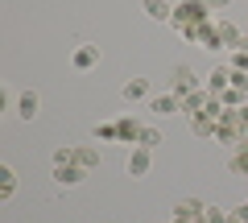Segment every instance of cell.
I'll return each mask as SVG.
<instances>
[{
	"label": "cell",
	"instance_id": "obj_1",
	"mask_svg": "<svg viewBox=\"0 0 248 223\" xmlns=\"http://www.w3.org/2000/svg\"><path fill=\"white\" fill-rule=\"evenodd\" d=\"M207 13H211V9H207V0H182V4L174 9V21H170V25L186 37L195 25H207Z\"/></svg>",
	"mask_w": 248,
	"mask_h": 223
},
{
	"label": "cell",
	"instance_id": "obj_2",
	"mask_svg": "<svg viewBox=\"0 0 248 223\" xmlns=\"http://www.w3.org/2000/svg\"><path fill=\"white\" fill-rule=\"evenodd\" d=\"M170 83H174V91L170 95H190V91H199V79H195V71L190 66H174V74H170Z\"/></svg>",
	"mask_w": 248,
	"mask_h": 223
},
{
	"label": "cell",
	"instance_id": "obj_3",
	"mask_svg": "<svg viewBox=\"0 0 248 223\" xmlns=\"http://www.w3.org/2000/svg\"><path fill=\"white\" fill-rule=\"evenodd\" d=\"M153 165V149H145V145H137L133 153H128V178H145Z\"/></svg>",
	"mask_w": 248,
	"mask_h": 223
},
{
	"label": "cell",
	"instance_id": "obj_4",
	"mask_svg": "<svg viewBox=\"0 0 248 223\" xmlns=\"http://www.w3.org/2000/svg\"><path fill=\"white\" fill-rule=\"evenodd\" d=\"M186 37H190V42H199L203 50H223V45H219V25H211V21H207V25H195Z\"/></svg>",
	"mask_w": 248,
	"mask_h": 223
},
{
	"label": "cell",
	"instance_id": "obj_5",
	"mask_svg": "<svg viewBox=\"0 0 248 223\" xmlns=\"http://www.w3.org/2000/svg\"><path fill=\"white\" fill-rule=\"evenodd\" d=\"M83 178H87V170H83L79 161H66V165H54V182H58V186H79Z\"/></svg>",
	"mask_w": 248,
	"mask_h": 223
},
{
	"label": "cell",
	"instance_id": "obj_6",
	"mask_svg": "<svg viewBox=\"0 0 248 223\" xmlns=\"http://www.w3.org/2000/svg\"><path fill=\"white\" fill-rule=\"evenodd\" d=\"M37 107H42L37 91H21V95H17V116H21V120H33V116H37Z\"/></svg>",
	"mask_w": 248,
	"mask_h": 223
},
{
	"label": "cell",
	"instance_id": "obj_7",
	"mask_svg": "<svg viewBox=\"0 0 248 223\" xmlns=\"http://www.w3.org/2000/svg\"><path fill=\"white\" fill-rule=\"evenodd\" d=\"M228 87H232V66H215L211 79H207V91H211V95H223Z\"/></svg>",
	"mask_w": 248,
	"mask_h": 223
},
{
	"label": "cell",
	"instance_id": "obj_8",
	"mask_svg": "<svg viewBox=\"0 0 248 223\" xmlns=\"http://www.w3.org/2000/svg\"><path fill=\"white\" fill-rule=\"evenodd\" d=\"M141 9L149 13L153 21H161V25H166V21H174V9H170L166 0H141Z\"/></svg>",
	"mask_w": 248,
	"mask_h": 223
},
{
	"label": "cell",
	"instance_id": "obj_9",
	"mask_svg": "<svg viewBox=\"0 0 248 223\" xmlns=\"http://www.w3.org/2000/svg\"><path fill=\"white\" fill-rule=\"evenodd\" d=\"M240 42H244L240 29L232 25V21H219V45H223V50H240Z\"/></svg>",
	"mask_w": 248,
	"mask_h": 223
},
{
	"label": "cell",
	"instance_id": "obj_10",
	"mask_svg": "<svg viewBox=\"0 0 248 223\" xmlns=\"http://www.w3.org/2000/svg\"><path fill=\"white\" fill-rule=\"evenodd\" d=\"M203 211H207V207L199 203V198H182V203L174 207V215H178V219H203Z\"/></svg>",
	"mask_w": 248,
	"mask_h": 223
},
{
	"label": "cell",
	"instance_id": "obj_11",
	"mask_svg": "<svg viewBox=\"0 0 248 223\" xmlns=\"http://www.w3.org/2000/svg\"><path fill=\"white\" fill-rule=\"evenodd\" d=\"M95 62H99V45H79V50H75V66H79V71H91Z\"/></svg>",
	"mask_w": 248,
	"mask_h": 223
},
{
	"label": "cell",
	"instance_id": "obj_12",
	"mask_svg": "<svg viewBox=\"0 0 248 223\" xmlns=\"http://www.w3.org/2000/svg\"><path fill=\"white\" fill-rule=\"evenodd\" d=\"M149 95V79H128L124 83V99H128V104H137V99H145Z\"/></svg>",
	"mask_w": 248,
	"mask_h": 223
},
{
	"label": "cell",
	"instance_id": "obj_13",
	"mask_svg": "<svg viewBox=\"0 0 248 223\" xmlns=\"http://www.w3.org/2000/svg\"><path fill=\"white\" fill-rule=\"evenodd\" d=\"M75 161H79L83 170H95V165H99V149H91V145H75Z\"/></svg>",
	"mask_w": 248,
	"mask_h": 223
},
{
	"label": "cell",
	"instance_id": "obj_14",
	"mask_svg": "<svg viewBox=\"0 0 248 223\" xmlns=\"http://www.w3.org/2000/svg\"><path fill=\"white\" fill-rule=\"evenodd\" d=\"M149 107L157 112V116H170V112H182V99H178V95H157Z\"/></svg>",
	"mask_w": 248,
	"mask_h": 223
},
{
	"label": "cell",
	"instance_id": "obj_15",
	"mask_svg": "<svg viewBox=\"0 0 248 223\" xmlns=\"http://www.w3.org/2000/svg\"><path fill=\"white\" fill-rule=\"evenodd\" d=\"M190 128H195V136H215V116L199 112V116H190Z\"/></svg>",
	"mask_w": 248,
	"mask_h": 223
},
{
	"label": "cell",
	"instance_id": "obj_16",
	"mask_svg": "<svg viewBox=\"0 0 248 223\" xmlns=\"http://www.w3.org/2000/svg\"><path fill=\"white\" fill-rule=\"evenodd\" d=\"M116 124H120V141H141V133H145V128L137 124V120H128V116L116 120Z\"/></svg>",
	"mask_w": 248,
	"mask_h": 223
},
{
	"label": "cell",
	"instance_id": "obj_17",
	"mask_svg": "<svg viewBox=\"0 0 248 223\" xmlns=\"http://www.w3.org/2000/svg\"><path fill=\"white\" fill-rule=\"evenodd\" d=\"M13 186H17V174H13V165H0V198H9Z\"/></svg>",
	"mask_w": 248,
	"mask_h": 223
},
{
	"label": "cell",
	"instance_id": "obj_18",
	"mask_svg": "<svg viewBox=\"0 0 248 223\" xmlns=\"http://www.w3.org/2000/svg\"><path fill=\"white\" fill-rule=\"evenodd\" d=\"M95 136L99 141H120V124L116 120H104V124H95Z\"/></svg>",
	"mask_w": 248,
	"mask_h": 223
},
{
	"label": "cell",
	"instance_id": "obj_19",
	"mask_svg": "<svg viewBox=\"0 0 248 223\" xmlns=\"http://www.w3.org/2000/svg\"><path fill=\"white\" fill-rule=\"evenodd\" d=\"M232 174H248V145H236V153H232Z\"/></svg>",
	"mask_w": 248,
	"mask_h": 223
},
{
	"label": "cell",
	"instance_id": "obj_20",
	"mask_svg": "<svg viewBox=\"0 0 248 223\" xmlns=\"http://www.w3.org/2000/svg\"><path fill=\"white\" fill-rule=\"evenodd\" d=\"M219 104H223V107H244V91H240V87H228V91L219 95Z\"/></svg>",
	"mask_w": 248,
	"mask_h": 223
},
{
	"label": "cell",
	"instance_id": "obj_21",
	"mask_svg": "<svg viewBox=\"0 0 248 223\" xmlns=\"http://www.w3.org/2000/svg\"><path fill=\"white\" fill-rule=\"evenodd\" d=\"M137 145L153 149V145H161V133H157V128H145V133H141V141H137Z\"/></svg>",
	"mask_w": 248,
	"mask_h": 223
},
{
	"label": "cell",
	"instance_id": "obj_22",
	"mask_svg": "<svg viewBox=\"0 0 248 223\" xmlns=\"http://www.w3.org/2000/svg\"><path fill=\"white\" fill-rule=\"evenodd\" d=\"M232 71H244L248 74V54L244 50H232Z\"/></svg>",
	"mask_w": 248,
	"mask_h": 223
},
{
	"label": "cell",
	"instance_id": "obj_23",
	"mask_svg": "<svg viewBox=\"0 0 248 223\" xmlns=\"http://www.w3.org/2000/svg\"><path fill=\"white\" fill-rule=\"evenodd\" d=\"M203 219H207V223H228V215H223L219 207H207V211H203Z\"/></svg>",
	"mask_w": 248,
	"mask_h": 223
},
{
	"label": "cell",
	"instance_id": "obj_24",
	"mask_svg": "<svg viewBox=\"0 0 248 223\" xmlns=\"http://www.w3.org/2000/svg\"><path fill=\"white\" fill-rule=\"evenodd\" d=\"M232 215H236L240 223H248V203H244V207H236V211H232Z\"/></svg>",
	"mask_w": 248,
	"mask_h": 223
},
{
	"label": "cell",
	"instance_id": "obj_25",
	"mask_svg": "<svg viewBox=\"0 0 248 223\" xmlns=\"http://www.w3.org/2000/svg\"><path fill=\"white\" fill-rule=\"evenodd\" d=\"M207 9H232V0H207Z\"/></svg>",
	"mask_w": 248,
	"mask_h": 223
},
{
	"label": "cell",
	"instance_id": "obj_26",
	"mask_svg": "<svg viewBox=\"0 0 248 223\" xmlns=\"http://www.w3.org/2000/svg\"><path fill=\"white\" fill-rule=\"evenodd\" d=\"M240 50H244V54H248V37H244V42H240Z\"/></svg>",
	"mask_w": 248,
	"mask_h": 223
}]
</instances>
